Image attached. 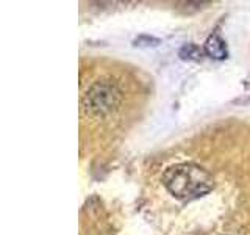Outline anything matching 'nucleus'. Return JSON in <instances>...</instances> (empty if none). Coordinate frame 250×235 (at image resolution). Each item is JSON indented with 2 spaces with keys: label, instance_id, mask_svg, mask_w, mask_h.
Returning <instances> with one entry per match:
<instances>
[{
  "label": "nucleus",
  "instance_id": "nucleus-3",
  "mask_svg": "<svg viewBox=\"0 0 250 235\" xmlns=\"http://www.w3.org/2000/svg\"><path fill=\"white\" fill-rule=\"evenodd\" d=\"M205 52L211 58L224 60V58H227V44L221 36L211 35L205 43Z\"/></svg>",
  "mask_w": 250,
  "mask_h": 235
},
{
  "label": "nucleus",
  "instance_id": "nucleus-2",
  "mask_svg": "<svg viewBox=\"0 0 250 235\" xmlns=\"http://www.w3.org/2000/svg\"><path fill=\"white\" fill-rule=\"evenodd\" d=\"M119 104V91L114 85L99 82L86 94V110L94 115H105L113 112Z\"/></svg>",
  "mask_w": 250,
  "mask_h": 235
},
{
  "label": "nucleus",
  "instance_id": "nucleus-1",
  "mask_svg": "<svg viewBox=\"0 0 250 235\" xmlns=\"http://www.w3.org/2000/svg\"><path fill=\"white\" fill-rule=\"evenodd\" d=\"M161 180L172 196L183 201L202 198L214 188L213 176L195 163L172 164L164 171Z\"/></svg>",
  "mask_w": 250,
  "mask_h": 235
}]
</instances>
